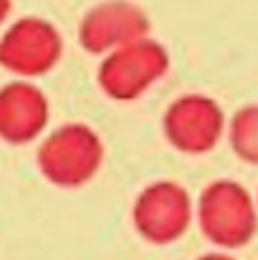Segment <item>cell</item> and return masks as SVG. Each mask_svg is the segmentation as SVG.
Listing matches in <instances>:
<instances>
[{"mask_svg": "<svg viewBox=\"0 0 258 260\" xmlns=\"http://www.w3.org/2000/svg\"><path fill=\"white\" fill-rule=\"evenodd\" d=\"M105 157L103 139L85 123H64L41 142L37 167L57 187H80L99 174Z\"/></svg>", "mask_w": 258, "mask_h": 260, "instance_id": "1", "label": "cell"}, {"mask_svg": "<svg viewBox=\"0 0 258 260\" xmlns=\"http://www.w3.org/2000/svg\"><path fill=\"white\" fill-rule=\"evenodd\" d=\"M197 219L206 240L222 249H240L258 231L256 201L245 185L236 180H215L201 192Z\"/></svg>", "mask_w": 258, "mask_h": 260, "instance_id": "2", "label": "cell"}, {"mask_svg": "<svg viewBox=\"0 0 258 260\" xmlns=\"http://www.w3.org/2000/svg\"><path fill=\"white\" fill-rule=\"evenodd\" d=\"M167 69V48L151 37H142L105 55L99 67V85L114 101H135L165 78Z\"/></svg>", "mask_w": 258, "mask_h": 260, "instance_id": "3", "label": "cell"}, {"mask_svg": "<svg viewBox=\"0 0 258 260\" xmlns=\"http://www.w3.org/2000/svg\"><path fill=\"white\" fill-rule=\"evenodd\" d=\"M192 221L190 192L176 180H155L133 203L135 231L151 244H172L185 235Z\"/></svg>", "mask_w": 258, "mask_h": 260, "instance_id": "4", "label": "cell"}, {"mask_svg": "<svg viewBox=\"0 0 258 260\" xmlns=\"http://www.w3.org/2000/svg\"><path fill=\"white\" fill-rule=\"evenodd\" d=\"M62 57V35L41 16H25L0 37V67L23 78L48 73Z\"/></svg>", "mask_w": 258, "mask_h": 260, "instance_id": "5", "label": "cell"}, {"mask_svg": "<svg viewBox=\"0 0 258 260\" xmlns=\"http://www.w3.org/2000/svg\"><path fill=\"white\" fill-rule=\"evenodd\" d=\"M224 112L210 96L185 94L167 108L163 117L165 137L176 151L201 155L217 146L224 135Z\"/></svg>", "mask_w": 258, "mask_h": 260, "instance_id": "6", "label": "cell"}, {"mask_svg": "<svg viewBox=\"0 0 258 260\" xmlns=\"http://www.w3.org/2000/svg\"><path fill=\"white\" fill-rule=\"evenodd\" d=\"M149 16L128 0H103L82 16L78 41L87 53L108 55L135 39L149 37Z\"/></svg>", "mask_w": 258, "mask_h": 260, "instance_id": "7", "label": "cell"}, {"mask_svg": "<svg viewBox=\"0 0 258 260\" xmlns=\"http://www.w3.org/2000/svg\"><path fill=\"white\" fill-rule=\"evenodd\" d=\"M48 123V99L25 80L0 89V137L9 144H27Z\"/></svg>", "mask_w": 258, "mask_h": 260, "instance_id": "8", "label": "cell"}, {"mask_svg": "<svg viewBox=\"0 0 258 260\" xmlns=\"http://www.w3.org/2000/svg\"><path fill=\"white\" fill-rule=\"evenodd\" d=\"M229 142L240 160L258 165V105H245L229 123Z\"/></svg>", "mask_w": 258, "mask_h": 260, "instance_id": "9", "label": "cell"}, {"mask_svg": "<svg viewBox=\"0 0 258 260\" xmlns=\"http://www.w3.org/2000/svg\"><path fill=\"white\" fill-rule=\"evenodd\" d=\"M9 9H12V0H0V25L7 21Z\"/></svg>", "mask_w": 258, "mask_h": 260, "instance_id": "10", "label": "cell"}, {"mask_svg": "<svg viewBox=\"0 0 258 260\" xmlns=\"http://www.w3.org/2000/svg\"><path fill=\"white\" fill-rule=\"evenodd\" d=\"M197 260H236V258L227 256V253H206V256H201Z\"/></svg>", "mask_w": 258, "mask_h": 260, "instance_id": "11", "label": "cell"}]
</instances>
